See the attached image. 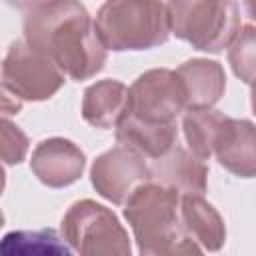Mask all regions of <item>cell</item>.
Returning <instances> with one entry per match:
<instances>
[{
    "instance_id": "6da1fadb",
    "label": "cell",
    "mask_w": 256,
    "mask_h": 256,
    "mask_svg": "<svg viewBox=\"0 0 256 256\" xmlns=\"http://www.w3.org/2000/svg\"><path fill=\"white\" fill-rule=\"evenodd\" d=\"M24 40L78 82L96 76L108 56L80 0H42L26 10Z\"/></svg>"
},
{
    "instance_id": "7a4b0ae2",
    "label": "cell",
    "mask_w": 256,
    "mask_h": 256,
    "mask_svg": "<svg viewBox=\"0 0 256 256\" xmlns=\"http://www.w3.org/2000/svg\"><path fill=\"white\" fill-rule=\"evenodd\" d=\"M180 196L176 190L154 180L140 184L124 202L138 252L144 256L200 254V246L186 234L180 218Z\"/></svg>"
},
{
    "instance_id": "3957f363",
    "label": "cell",
    "mask_w": 256,
    "mask_h": 256,
    "mask_svg": "<svg viewBox=\"0 0 256 256\" xmlns=\"http://www.w3.org/2000/svg\"><path fill=\"white\" fill-rule=\"evenodd\" d=\"M94 26L102 46L112 52L150 50L170 38L164 0H106Z\"/></svg>"
},
{
    "instance_id": "277c9868",
    "label": "cell",
    "mask_w": 256,
    "mask_h": 256,
    "mask_svg": "<svg viewBox=\"0 0 256 256\" xmlns=\"http://www.w3.org/2000/svg\"><path fill=\"white\" fill-rule=\"evenodd\" d=\"M170 32L194 50L220 54L242 28L234 0H168Z\"/></svg>"
},
{
    "instance_id": "5b68a950",
    "label": "cell",
    "mask_w": 256,
    "mask_h": 256,
    "mask_svg": "<svg viewBox=\"0 0 256 256\" xmlns=\"http://www.w3.org/2000/svg\"><path fill=\"white\" fill-rule=\"evenodd\" d=\"M60 230L68 246L74 252L86 256H128L132 252L128 232L120 224L118 216L104 204H98L88 198L74 202L66 210Z\"/></svg>"
},
{
    "instance_id": "8992f818",
    "label": "cell",
    "mask_w": 256,
    "mask_h": 256,
    "mask_svg": "<svg viewBox=\"0 0 256 256\" xmlns=\"http://www.w3.org/2000/svg\"><path fill=\"white\" fill-rule=\"evenodd\" d=\"M2 82L22 102L50 100L66 82L64 72L24 38L10 44L2 66Z\"/></svg>"
},
{
    "instance_id": "52a82bcc",
    "label": "cell",
    "mask_w": 256,
    "mask_h": 256,
    "mask_svg": "<svg viewBox=\"0 0 256 256\" xmlns=\"http://www.w3.org/2000/svg\"><path fill=\"white\" fill-rule=\"evenodd\" d=\"M186 110L184 88L170 68H152L140 74L128 88V110L150 122H176Z\"/></svg>"
},
{
    "instance_id": "ba28073f",
    "label": "cell",
    "mask_w": 256,
    "mask_h": 256,
    "mask_svg": "<svg viewBox=\"0 0 256 256\" xmlns=\"http://www.w3.org/2000/svg\"><path fill=\"white\" fill-rule=\"evenodd\" d=\"M150 180V164L128 146H114L102 152L90 168L94 190L108 202L120 206L144 182Z\"/></svg>"
},
{
    "instance_id": "9c48e42d",
    "label": "cell",
    "mask_w": 256,
    "mask_h": 256,
    "mask_svg": "<svg viewBox=\"0 0 256 256\" xmlns=\"http://www.w3.org/2000/svg\"><path fill=\"white\" fill-rule=\"evenodd\" d=\"M86 168V154L68 138H46L36 144L30 170L48 188H66L80 180Z\"/></svg>"
},
{
    "instance_id": "30bf717a",
    "label": "cell",
    "mask_w": 256,
    "mask_h": 256,
    "mask_svg": "<svg viewBox=\"0 0 256 256\" xmlns=\"http://www.w3.org/2000/svg\"><path fill=\"white\" fill-rule=\"evenodd\" d=\"M150 180L176 190L178 194H204L208 166L178 142L150 164Z\"/></svg>"
},
{
    "instance_id": "8fae6325",
    "label": "cell",
    "mask_w": 256,
    "mask_h": 256,
    "mask_svg": "<svg viewBox=\"0 0 256 256\" xmlns=\"http://www.w3.org/2000/svg\"><path fill=\"white\" fill-rule=\"evenodd\" d=\"M214 156L222 168L238 178H254L256 172V138L254 124L246 118L226 120L218 142L214 146Z\"/></svg>"
},
{
    "instance_id": "7c38bea8",
    "label": "cell",
    "mask_w": 256,
    "mask_h": 256,
    "mask_svg": "<svg viewBox=\"0 0 256 256\" xmlns=\"http://www.w3.org/2000/svg\"><path fill=\"white\" fill-rule=\"evenodd\" d=\"M182 82L186 108H212L226 90V72L218 60L192 58L174 70Z\"/></svg>"
},
{
    "instance_id": "4fadbf2b",
    "label": "cell",
    "mask_w": 256,
    "mask_h": 256,
    "mask_svg": "<svg viewBox=\"0 0 256 256\" xmlns=\"http://www.w3.org/2000/svg\"><path fill=\"white\" fill-rule=\"evenodd\" d=\"M116 142L154 160L178 142L176 122H150L126 112L116 124Z\"/></svg>"
},
{
    "instance_id": "5bb4252c",
    "label": "cell",
    "mask_w": 256,
    "mask_h": 256,
    "mask_svg": "<svg viewBox=\"0 0 256 256\" xmlns=\"http://www.w3.org/2000/svg\"><path fill=\"white\" fill-rule=\"evenodd\" d=\"M180 218L186 234L202 252H218L226 242V226L220 212L202 194L180 196Z\"/></svg>"
},
{
    "instance_id": "9a60e30c",
    "label": "cell",
    "mask_w": 256,
    "mask_h": 256,
    "mask_svg": "<svg viewBox=\"0 0 256 256\" xmlns=\"http://www.w3.org/2000/svg\"><path fill=\"white\" fill-rule=\"evenodd\" d=\"M128 110V86L120 80L104 78L90 84L82 96V118L100 130L116 128Z\"/></svg>"
},
{
    "instance_id": "2e32d148",
    "label": "cell",
    "mask_w": 256,
    "mask_h": 256,
    "mask_svg": "<svg viewBox=\"0 0 256 256\" xmlns=\"http://www.w3.org/2000/svg\"><path fill=\"white\" fill-rule=\"evenodd\" d=\"M226 120L228 116L214 108H186L182 116V132L188 150L204 162L210 160Z\"/></svg>"
},
{
    "instance_id": "e0dca14e",
    "label": "cell",
    "mask_w": 256,
    "mask_h": 256,
    "mask_svg": "<svg viewBox=\"0 0 256 256\" xmlns=\"http://www.w3.org/2000/svg\"><path fill=\"white\" fill-rule=\"evenodd\" d=\"M72 248L52 228L14 230L0 240V254H70Z\"/></svg>"
},
{
    "instance_id": "ac0fdd59",
    "label": "cell",
    "mask_w": 256,
    "mask_h": 256,
    "mask_svg": "<svg viewBox=\"0 0 256 256\" xmlns=\"http://www.w3.org/2000/svg\"><path fill=\"white\" fill-rule=\"evenodd\" d=\"M254 50H256V32L252 24H246L228 44V62L232 66V72L244 84H250L254 78Z\"/></svg>"
},
{
    "instance_id": "d6986e66",
    "label": "cell",
    "mask_w": 256,
    "mask_h": 256,
    "mask_svg": "<svg viewBox=\"0 0 256 256\" xmlns=\"http://www.w3.org/2000/svg\"><path fill=\"white\" fill-rule=\"evenodd\" d=\"M28 136L8 118H0V162L8 166L22 164L28 156Z\"/></svg>"
},
{
    "instance_id": "ffe728a7",
    "label": "cell",
    "mask_w": 256,
    "mask_h": 256,
    "mask_svg": "<svg viewBox=\"0 0 256 256\" xmlns=\"http://www.w3.org/2000/svg\"><path fill=\"white\" fill-rule=\"evenodd\" d=\"M22 112V100L0 80V118H10Z\"/></svg>"
},
{
    "instance_id": "44dd1931",
    "label": "cell",
    "mask_w": 256,
    "mask_h": 256,
    "mask_svg": "<svg viewBox=\"0 0 256 256\" xmlns=\"http://www.w3.org/2000/svg\"><path fill=\"white\" fill-rule=\"evenodd\" d=\"M4 2L8 6H12V8H18V10H30L32 6H36L42 0H4Z\"/></svg>"
},
{
    "instance_id": "7402d4cb",
    "label": "cell",
    "mask_w": 256,
    "mask_h": 256,
    "mask_svg": "<svg viewBox=\"0 0 256 256\" xmlns=\"http://www.w3.org/2000/svg\"><path fill=\"white\" fill-rule=\"evenodd\" d=\"M4 188H6V172H4V166H2V162H0V196H2Z\"/></svg>"
},
{
    "instance_id": "603a6c76",
    "label": "cell",
    "mask_w": 256,
    "mask_h": 256,
    "mask_svg": "<svg viewBox=\"0 0 256 256\" xmlns=\"http://www.w3.org/2000/svg\"><path fill=\"white\" fill-rule=\"evenodd\" d=\"M4 226V214H2V210H0V228Z\"/></svg>"
}]
</instances>
